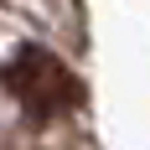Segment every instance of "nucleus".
<instances>
[{
	"instance_id": "1",
	"label": "nucleus",
	"mask_w": 150,
	"mask_h": 150,
	"mask_svg": "<svg viewBox=\"0 0 150 150\" xmlns=\"http://www.w3.org/2000/svg\"><path fill=\"white\" fill-rule=\"evenodd\" d=\"M5 83H11V93L36 114V119H52V114H62V109L78 104V78L67 73L52 52H42V47H26V52L11 62Z\"/></svg>"
}]
</instances>
